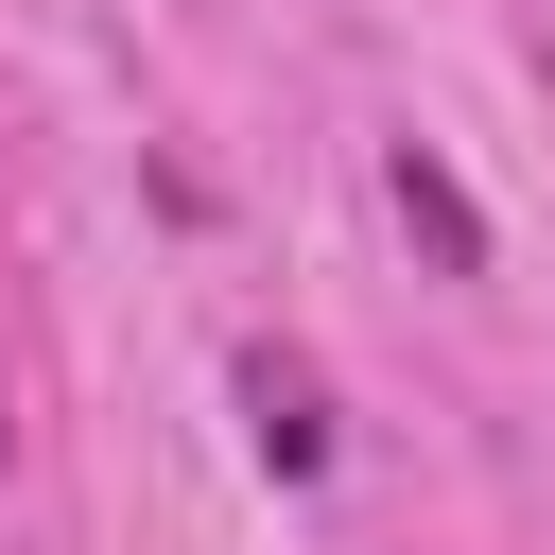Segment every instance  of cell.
<instances>
[{
    "instance_id": "1",
    "label": "cell",
    "mask_w": 555,
    "mask_h": 555,
    "mask_svg": "<svg viewBox=\"0 0 555 555\" xmlns=\"http://www.w3.org/2000/svg\"><path fill=\"white\" fill-rule=\"evenodd\" d=\"M382 191H399V225H434V243H451V260H468V243H486V225H468V191H451V173H434V156H416V139H399V156H382Z\"/></svg>"
},
{
    "instance_id": "2",
    "label": "cell",
    "mask_w": 555,
    "mask_h": 555,
    "mask_svg": "<svg viewBox=\"0 0 555 555\" xmlns=\"http://www.w3.org/2000/svg\"><path fill=\"white\" fill-rule=\"evenodd\" d=\"M243 399H260V451H278V468H312V382H278V364H260Z\"/></svg>"
},
{
    "instance_id": "3",
    "label": "cell",
    "mask_w": 555,
    "mask_h": 555,
    "mask_svg": "<svg viewBox=\"0 0 555 555\" xmlns=\"http://www.w3.org/2000/svg\"><path fill=\"white\" fill-rule=\"evenodd\" d=\"M0 434H17V416H0Z\"/></svg>"
}]
</instances>
